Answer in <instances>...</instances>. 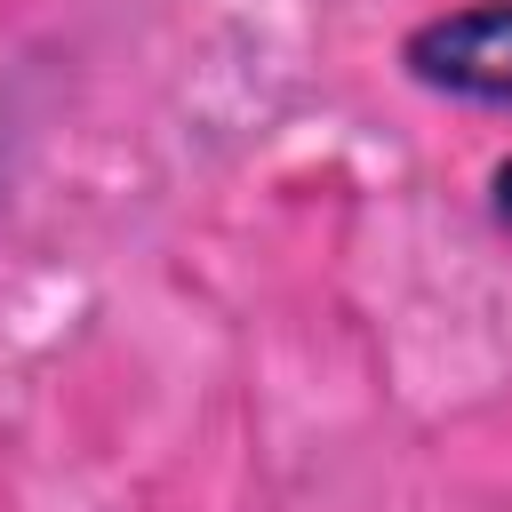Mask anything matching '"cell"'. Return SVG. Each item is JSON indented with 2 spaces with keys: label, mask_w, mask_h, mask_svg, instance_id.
<instances>
[{
  "label": "cell",
  "mask_w": 512,
  "mask_h": 512,
  "mask_svg": "<svg viewBox=\"0 0 512 512\" xmlns=\"http://www.w3.org/2000/svg\"><path fill=\"white\" fill-rule=\"evenodd\" d=\"M488 216H496V232H512V152L488 168Z\"/></svg>",
  "instance_id": "obj_2"
},
{
  "label": "cell",
  "mask_w": 512,
  "mask_h": 512,
  "mask_svg": "<svg viewBox=\"0 0 512 512\" xmlns=\"http://www.w3.org/2000/svg\"><path fill=\"white\" fill-rule=\"evenodd\" d=\"M400 72L424 96L512 112V0H464L400 32Z\"/></svg>",
  "instance_id": "obj_1"
}]
</instances>
